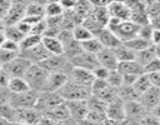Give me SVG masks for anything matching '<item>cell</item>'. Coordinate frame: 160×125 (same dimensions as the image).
Segmentation results:
<instances>
[{"label":"cell","instance_id":"obj_13","mask_svg":"<svg viewBox=\"0 0 160 125\" xmlns=\"http://www.w3.org/2000/svg\"><path fill=\"white\" fill-rule=\"evenodd\" d=\"M70 116L76 120L78 122H80L81 120H84L89 112V108L86 104V100H68L65 101Z\"/></svg>","mask_w":160,"mask_h":125},{"label":"cell","instance_id":"obj_4","mask_svg":"<svg viewBox=\"0 0 160 125\" xmlns=\"http://www.w3.org/2000/svg\"><path fill=\"white\" fill-rule=\"evenodd\" d=\"M32 62L29 61L26 58L21 56L20 54L15 55L11 60L1 65L2 70L9 75V78H24L26 70Z\"/></svg>","mask_w":160,"mask_h":125},{"label":"cell","instance_id":"obj_29","mask_svg":"<svg viewBox=\"0 0 160 125\" xmlns=\"http://www.w3.org/2000/svg\"><path fill=\"white\" fill-rule=\"evenodd\" d=\"M151 86V84H150V81H149V79H148V76H146V74L144 72V74H141V75H139L138 78H136V80L132 82V85L130 86L131 89H132V91L138 95V98H139V95L141 94V92H144L146 89H149Z\"/></svg>","mask_w":160,"mask_h":125},{"label":"cell","instance_id":"obj_3","mask_svg":"<svg viewBox=\"0 0 160 125\" xmlns=\"http://www.w3.org/2000/svg\"><path fill=\"white\" fill-rule=\"evenodd\" d=\"M39 65H41L48 72H62L69 75L72 65L70 59L62 55H49L45 60H42Z\"/></svg>","mask_w":160,"mask_h":125},{"label":"cell","instance_id":"obj_50","mask_svg":"<svg viewBox=\"0 0 160 125\" xmlns=\"http://www.w3.org/2000/svg\"><path fill=\"white\" fill-rule=\"evenodd\" d=\"M122 124H124V121H116V120H111V119L105 118L100 125H122Z\"/></svg>","mask_w":160,"mask_h":125},{"label":"cell","instance_id":"obj_42","mask_svg":"<svg viewBox=\"0 0 160 125\" xmlns=\"http://www.w3.org/2000/svg\"><path fill=\"white\" fill-rule=\"evenodd\" d=\"M151 86H159L160 88V71H152V72H145Z\"/></svg>","mask_w":160,"mask_h":125},{"label":"cell","instance_id":"obj_39","mask_svg":"<svg viewBox=\"0 0 160 125\" xmlns=\"http://www.w3.org/2000/svg\"><path fill=\"white\" fill-rule=\"evenodd\" d=\"M144 72H152V71H160V59L155 58L151 61H149L145 66H142Z\"/></svg>","mask_w":160,"mask_h":125},{"label":"cell","instance_id":"obj_20","mask_svg":"<svg viewBox=\"0 0 160 125\" xmlns=\"http://www.w3.org/2000/svg\"><path fill=\"white\" fill-rule=\"evenodd\" d=\"M110 18H115L119 20H129L130 18V9L125 5V2L119 1H111L106 6Z\"/></svg>","mask_w":160,"mask_h":125},{"label":"cell","instance_id":"obj_15","mask_svg":"<svg viewBox=\"0 0 160 125\" xmlns=\"http://www.w3.org/2000/svg\"><path fill=\"white\" fill-rule=\"evenodd\" d=\"M21 56L26 58L29 61H31L32 64H40L42 60H45L50 54L46 51V49L42 46V44H38L34 48H30L28 50H22L19 52Z\"/></svg>","mask_w":160,"mask_h":125},{"label":"cell","instance_id":"obj_35","mask_svg":"<svg viewBox=\"0 0 160 125\" xmlns=\"http://www.w3.org/2000/svg\"><path fill=\"white\" fill-rule=\"evenodd\" d=\"M4 35L6 39H10V40H14V41H20L22 39V34L20 32V30L18 29L16 25H6L5 29H4Z\"/></svg>","mask_w":160,"mask_h":125},{"label":"cell","instance_id":"obj_32","mask_svg":"<svg viewBox=\"0 0 160 125\" xmlns=\"http://www.w3.org/2000/svg\"><path fill=\"white\" fill-rule=\"evenodd\" d=\"M80 46H81L82 51H86V52H90V54H94V55H96L102 49V45L100 44L98 38H95V36H92V38H90L85 41H81Z\"/></svg>","mask_w":160,"mask_h":125},{"label":"cell","instance_id":"obj_19","mask_svg":"<svg viewBox=\"0 0 160 125\" xmlns=\"http://www.w3.org/2000/svg\"><path fill=\"white\" fill-rule=\"evenodd\" d=\"M95 38H98V40L100 41L102 48H108V49H115V48H118L119 45L122 44L121 40L108 28H104L99 32V35L95 36Z\"/></svg>","mask_w":160,"mask_h":125},{"label":"cell","instance_id":"obj_46","mask_svg":"<svg viewBox=\"0 0 160 125\" xmlns=\"http://www.w3.org/2000/svg\"><path fill=\"white\" fill-rule=\"evenodd\" d=\"M56 125H79V122H78L76 120H74L71 116H69V118H66V119H62V120L58 121Z\"/></svg>","mask_w":160,"mask_h":125},{"label":"cell","instance_id":"obj_38","mask_svg":"<svg viewBox=\"0 0 160 125\" xmlns=\"http://www.w3.org/2000/svg\"><path fill=\"white\" fill-rule=\"evenodd\" d=\"M0 48L8 50L10 52H14V54H19V51H20L19 42L18 41H14V40H10V39H5Z\"/></svg>","mask_w":160,"mask_h":125},{"label":"cell","instance_id":"obj_48","mask_svg":"<svg viewBox=\"0 0 160 125\" xmlns=\"http://www.w3.org/2000/svg\"><path fill=\"white\" fill-rule=\"evenodd\" d=\"M150 41L152 45H159V29H152L150 35Z\"/></svg>","mask_w":160,"mask_h":125},{"label":"cell","instance_id":"obj_41","mask_svg":"<svg viewBox=\"0 0 160 125\" xmlns=\"http://www.w3.org/2000/svg\"><path fill=\"white\" fill-rule=\"evenodd\" d=\"M109 71H110V70H108V69H105V68H102V66H100V65H99V66H98V68H95L91 72H92V75H94V78H95V79L106 80Z\"/></svg>","mask_w":160,"mask_h":125},{"label":"cell","instance_id":"obj_10","mask_svg":"<svg viewBox=\"0 0 160 125\" xmlns=\"http://www.w3.org/2000/svg\"><path fill=\"white\" fill-rule=\"evenodd\" d=\"M70 62H71L72 66L86 69V70H90V71H92L95 68L99 66L96 55L90 54V52H86V51H80L75 56L70 58Z\"/></svg>","mask_w":160,"mask_h":125},{"label":"cell","instance_id":"obj_22","mask_svg":"<svg viewBox=\"0 0 160 125\" xmlns=\"http://www.w3.org/2000/svg\"><path fill=\"white\" fill-rule=\"evenodd\" d=\"M41 44L50 55H62L64 48L56 36H42Z\"/></svg>","mask_w":160,"mask_h":125},{"label":"cell","instance_id":"obj_43","mask_svg":"<svg viewBox=\"0 0 160 125\" xmlns=\"http://www.w3.org/2000/svg\"><path fill=\"white\" fill-rule=\"evenodd\" d=\"M15 55H18V54L10 52V51H8V50H5V49L0 48V65H4V64H5V62H8L9 60H11Z\"/></svg>","mask_w":160,"mask_h":125},{"label":"cell","instance_id":"obj_55","mask_svg":"<svg viewBox=\"0 0 160 125\" xmlns=\"http://www.w3.org/2000/svg\"><path fill=\"white\" fill-rule=\"evenodd\" d=\"M4 29H5V22H4L2 19H0V32H2Z\"/></svg>","mask_w":160,"mask_h":125},{"label":"cell","instance_id":"obj_6","mask_svg":"<svg viewBox=\"0 0 160 125\" xmlns=\"http://www.w3.org/2000/svg\"><path fill=\"white\" fill-rule=\"evenodd\" d=\"M61 102H64V99L61 98V95L58 91H41V92H39L35 108L41 114H44L45 111L52 109L54 106H56Z\"/></svg>","mask_w":160,"mask_h":125},{"label":"cell","instance_id":"obj_11","mask_svg":"<svg viewBox=\"0 0 160 125\" xmlns=\"http://www.w3.org/2000/svg\"><path fill=\"white\" fill-rule=\"evenodd\" d=\"M125 105V120H131V121H140L149 111L141 105V102L135 99V100H128L124 101Z\"/></svg>","mask_w":160,"mask_h":125},{"label":"cell","instance_id":"obj_53","mask_svg":"<svg viewBox=\"0 0 160 125\" xmlns=\"http://www.w3.org/2000/svg\"><path fill=\"white\" fill-rule=\"evenodd\" d=\"M158 1H159V0H142V2H144L145 6L151 5V4H154V2H158Z\"/></svg>","mask_w":160,"mask_h":125},{"label":"cell","instance_id":"obj_8","mask_svg":"<svg viewBox=\"0 0 160 125\" xmlns=\"http://www.w3.org/2000/svg\"><path fill=\"white\" fill-rule=\"evenodd\" d=\"M105 116L111 120L116 121H125V105L124 100L118 95L106 102L105 108Z\"/></svg>","mask_w":160,"mask_h":125},{"label":"cell","instance_id":"obj_54","mask_svg":"<svg viewBox=\"0 0 160 125\" xmlns=\"http://www.w3.org/2000/svg\"><path fill=\"white\" fill-rule=\"evenodd\" d=\"M11 4H26V0H9Z\"/></svg>","mask_w":160,"mask_h":125},{"label":"cell","instance_id":"obj_31","mask_svg":"<svg viewBox=\"0 0 160 125\" xmlns=\"http://www.w3.org/2000/svg\"><path fill=\"white\" fill-rule=\"evenodd\" d=\"M45 18H56L64 15V8L59 1H49L44 5Z\"/></svg>","mask_w":160,"mask_h":125},{"label":"cell","instance_id":"obj_18","mask_svg":"<svg viewBox=\"0 0 160 125\" xmlns=\"http://www.w3.org/2000/svg\"><path fill=\"white\" fill-rule=\"evenodd\" d=\"M25 5L26 4H11L8 14L4 18L5 26L6 25H15L20 20H22V18L25 16Z\"/></svg>","mask_w":160,"mask_h":125},{"label":"cell","instance_id":"obj_26","mask_svg":"<svg viewBox=\"0 0 160 125\" xmlns=\"http://www.w3.org/2000/svg\"><path fill=\"white\" fill-rule=\"evenodd\" d=\"M116 59H118V62L120 61H131V60H135V51H132L131 49H129L126 45L121 44L119 45L118 48L112 49Z\"/></svg>","mask_w":160,"mask_h":125},{"label":"cell","instance_id":"obj_25","mask_svg":"<svg viewBox=\"0 0 160 125\" xmlns=\"http://www.w3.org/2000/svg\"><path fill=\"white\" fill-rule=\"evenodd\" d=\"M29 89L30 88L24 78H10L8 86H6V90L11 94H19V92L26 91Z\"/></svg>","mask_w":160,"mask_h":125},{"label":"cell","instance_id":"obj_16","mask_svg":"<svg viewBox=\"0 0 160 125\" xmlns=\"http://www.w3.org/2000/svg\"><path fill=\"white\" fill-rule=\"evenodd\" d=\"M96 59L100 66L108 69V70H114L118 66V59L112 51V49H108V48H102L98 54H96Z\"/></svg>","mask_w":160,"mask_h":125},{"label":"cell","instance_id":"obj_9","mask_svg":"<svg viewBox=\"0 0 160 125\" xmlns=\"http://www.w3.org/2000/svg\"><path fill=\"white\" fill-rule=\"evenodd\" d=\"M42 114L36 108H20L14 109V120L12 121H21L29 125H36V122L41 119Z\"/></svg>","mask_w":160,"mask_h":125},{"label":"cell","instance_id":"obj_45","mask_svg":"<svg viewBox=\"0 0 160 125\" xmlns=\"http://www.w3.org/2000/svg\"><path fill=\"white\" fill-rule=\"evenodd\" d=\"M9 79V75L2 70V68H0V89H6Z\"/></svg>","mask_w":160,"mask_h":125},{"label":"cell","instance_id":"obj_23","mask_svg":"<svg viewBox=\"0 0 160 125\" xmlns=\"http://www.w3.org/2000/svg\"><path fill=\"white\" fill-rule=\"evenodd\" d=\"M116 70L122 75H141V74H144L142 66L139 62H136L135 60L118 62Z\"/></svg>","mask_w":160,"mask_h":125},{"label":"cell","instance_id":"obj_51","mask_svg":"<svg viewBox=\"0 0 160 125\" xmlns=\"http://www.w3.org/2000/svg\"><path fill=\"white\" fill-rule=\"evenodd\" d=\"M0 125H11V121L5 119V118H1L0 116Z\"/></svg>","mask_w":160,"mask_h":125},{"label":"cell","instance_id":"obj_27","mask_svg":"<svg viewBox=\"0 0 160 125\" xmlns=\"http://www.w3.org/2000/svg\"><path fill=\"white\" fill-rule=\"evenodd\" d=\"M71 34H72L74 40H76V41H79V42L85 41V40H88V39L92 38V34H91V32L88 30V28L84 26L81 22H80V24H76V25H74V26L71 28Z\"/></svg>","mask_w":160,"mask_h":125},{"label":"cell","instance_id":"obj_36","mask_svg":"<svg viewBox=\"0 0 160 125\" xmlns=\"http://www.w3.org/2000/svg\"><path fill=\"white\" fill-rule=\"evenodd\" d=\"M106 81H108L109 85H111V86H114V88L118 89V88H120L121 84H122V75H121L116 69L110 70L109 74H108Z\"/></svg>","mask_w":160,"mask_h":125},{"label":"cell","instance_id":"obj_59","mask_svg":"<svg viewBox=\"0 0 160 125\" xmlns=\"http://www.w3.org/2000/svg\"><path fill=\"white\" fill-rule=\"evenodd\" d=\"M0 68H1V65H0Z\"/></svg>","mask_w":160,"mask_h":125},{"label":"cell","instance_id":"obj_1","mask_svg":"<svg viewBox=\"0 0 160 125\" xmlns=\"http://www.w3.org/2000/svg\"><path fill=\"white\" fill-rule=\"evenodd\" d=\"M64 101L68 100H88L91 96V89L84 85H80L68 78V81L58 91Z\"/></svg>","mask_w":160,"mask_h":125},{"label":"cell","instance_id":"obj_30","mask_svg":"<svg viewBox=\"0 0 160 125\" xmlns=\"http://www.w3.org/2000/svg\"><path fill=\"white\" fill-rule=\"evenodd\" d=\"M25 16H31V18H45V11H44V4L39 2H26L25 5Z\"/></svg>","mask_w":160,"mask_h":125},{"label":"cell","instance_id":"obj_58","mask_svg":"<svg viewBox=\"0 0 160 125\" xmlns=\"http://www.w3.org/2000/svg\"><path fill=\"white\" fill-rule=\"evenodd\" d=\"M112 1H119V2H125L126 0H112Z\"/></svg>","mask_w":160,"mask_h":125},{"label":"cell","instance_id":"obj_56","mask_svg":"<svg viewBox=\"0 0 160 125\" xmlns=\"http://www.w3.org/2000/svg\"><path fill=\"white\" fill-rule=\"evenodd\" d=\"M6 38H5V35H4V31L2 32H0V46H1V44L4 42V40H5Z\"/></svg>","mask_w":160,"mask_h":125},{"label":"cell","instance_id":"obj_49","mask_svg":"<svg viewBox=\"0 0 160 125\" xmlns=\"http://www.w3.org/2000/svg\"><path fill=\"white\" fill-rule=\"evenodd\" d=\"M36 125H56V122H55V121H52L51 119L46 118L45 115H42V116H41V119L36 122Z\"/></svg>","mask_w":160,"mask_h":125},{"label":"cell","instance_id":"obj_12","mask_svg":"<svg viewBox=\"0 0 160 125\" xmlns=\"http://www.w3.org/2000/svg\"><path fill=\"white\" fill-rule=\"evenodd\" d=\"M141 105L149 111L150 109L155 108L160 102V88L159 86H150L144 92H141L138 98Z\"/></svg>","mask_w":160,"mask_h":125},{"label":"cell","instance_id":"obj_17","mask_svg":"<svg viewBox=\"0 0 160 125\" xmlns=\"http://www.w3.org/2000/svg\"><path fill=\"white\" fill-rule=\"evenodd\" d=\"M68 75L62 72H49L42 91H59L62 85L68 81Z\"/></svg>","mask_w":160,"mask_h":125},{"label":"cell","instance_id":"obj_24","mask_svg":"<svg viewBox=\"0 0 160 125\" xmlns=\"http://www.w3.org/2000/svg\"><path fill=\"white\" fill-rule=\"evenodd\" d=\"M42 115H45L46 118H49V119H51L52 121L58 122V121H60V120H62V119L69 118V116H70V112H69V109H68V106H66V104H65V101H64V102H61V104L54 106L52 109L45 111Z\"/></svg>","mask_w":160,"mask_h":125},{"label":"cell","instance_id":"obj_14","mask_svg":"<svg viewBox=\"0 0 160 125\" xmlns=\"http://www.w3.org/2000/svg\"><path fill=\"white\" fill-rule=\"evenodd\" d=\"M69 79H71L72 81L80 84V85H84L86 88H91V84L94 81V75L90 70H86V69H81V68H76V66H72L70 72H69Z\"/></svg>","mask_w":160,"mask_h":125},{"label":"cell","instance_id":"obj_5","mask_svg":"<svg viewBox=\"0 0 160 125\" xmlns=\"http://www.w3.org/2000/svg\"><path fill=\"white\" fill-rule=\"evenodd\" d=\"M39 92L35 90H26L19 94H11L9 92V104L14 109H20V108H35L36 100H38Z\"/></svg>","mask_w":160,"mask_h":125},{"label":"cell","instance_id":"obj_2","mask_svg":"<svg viewBox=\"0 0 160 125\" xmlns=\"http://www.w3.org/2000/svg\"><path fill=\"white\" fill-rule=\"evenodd\" d=\"M49 76V72L39 64H31L29 69L26 70L24 79L26 80L29 88L31 90H35L38 92H41L44 90L46 79Z\"/></svg>","mask_w":160,"mask_h":125},{"label":"cell","instance_id":"obj_52","mask_svg":"<svg viewBox=\"0 0 160 125\" xmlns=\"http://www.w3.org/2000/svg\"><path fill=\"white\" fill-rule=\"evenodd\" d=\"M122 125H141L140 121H131V120H125Z\"/></svg>","mask_w":160,"mask_h":125},{"label":"cell","instance_id":"obj_57","mask_svg":"<svg viewBox=\"0 0 160 125\" xmlns=\"http://www.w3.org/2000/svg\"><path fill=\"white\" fill-rule=\"evenodd\" d=\"M11 125H29V124H25L21 121H11Z\"/></svg>","mask_w":160,"mask_h":125},{"label":"cell","instance_id":"obj_33","mask_svg":"<svg viewBox=\"0 0 160 125\" xmlns=\"http://www.w3.org/2000/svg\"><path fill=\"white\" fill-rule=\"evenodd\" d=\"M41 42V36L35 35V34H26L25 36H22V39L19 41V46H20V51L22 50H28L30 48H34L35 45ZM19 51V52H20Z\"/></svg>","mask_w":160,"mask_h":125},{"label":"cell","instance_id":"obj_7","mask_svg":"<svg viewBox=\"0 0 160 125\" xmlns=\"http://www.w3.org/2000/svg\"><path fill=\"white\" fill-rule=\"evenodd\" d=\"M108 29H110L121 40V42H124L126 40H130V39L138 36L139 25H136L131 20H122L119 24H116L114 26H110Z\"/></svg>","mask_w":160,"mask_h":125},{"label":"cell","instance_id":"obj_34","mask_svg":"<svg viewBox=\"0 0 160 125\" xmlns=\"http://www.w3.org/2000/svg\"><path fill=\"white\" fill-rule=\"evenodd\" d=\"M88 108L90 111H98V112H104L105 114V108H106V101L91 95L88 100H86Z\"/></svg>","mask_w":160,"mask_h":125},{"label":"cell","instance_id":"obj_21","mask_svg":"<svg viewBox=\"0 0 160 125\" xmlns=\"http://www.w3.org/2000/svg\"><path fill=\"white\" fill-rule=\"evenodd\" d=\"M155 58H159V45L151 44L149 48L135 52V61L139 62L141 66H145L149 61H151Z\"/></svg>","mask_w":160,"mask_h":125},{"label":"cell","instance_id":"obj_44","mask_svg":"<svg viewBox=\"0 0 160 125\" xmlns=\"http://www.w3.org/2000/svg\"><path fill=\"white\" fill-rule=\"evenodd\" d=\"M10 6H11V2L9 0H0V19L4 20V18L8 14Z\"/></svg>","mask_w":160,"mask_h":125},{"label":"cell","instance_id":"obj_47","mask_svg":"<svg viewBox=\"0 0 160 125\" xmlns=\"http://www.w3.org/2000/svg\"><path fill=\"white\" fill-rule=\"evenodd\" d=\"M112 0H89L91 6H108Z\"/></svg>","mask_w":160,"mask_h":125},{"label":"cell","instance_id":"obj_37","mask_svg":"<svg viewBox=\"0 0 160 125\" xmlns=\"http://www.w3.org/2000/svg\"><path fill=\"white\" fill-rule=\"evenodd\" d=\"M0 116L12 121L14 120V108L9 102H1L0 104Z\"/></svg>","mask_w":160,"mask_h":125},{"label":"cell","instance_id":"obj_40","mask_svg":"<svg viewBox=\"0 0 160 125\" xmlns=\"http://www.w3.org/2000/svg\"><path fill=\"white\" fill-rule=\"evenodd\" d=\"M141 125H160V118L151 115L150 112H148L141 120H140Z\"/></svg>","mask_w":160,"mask_h":125},{"label":"cell","instance_id":"obj_28","mask_svg":"<svg viewBox=\"0 0 160 125\" xmlns=\"http://www.w3.org/2000/svg\"><path fill=\"white\" fill-rule=\"evenodd\" d=\"M122 44L126 45L129 49H131V50L135 51V52H138V51H140V50H144V49H146V48H149V46L151 45V42H150L149 40L142 39V38H140V36H135V38H132V39H130V40H126V41H124Z\"/></svg>","mask_w":160,"mask_h":125}]
</instances>
